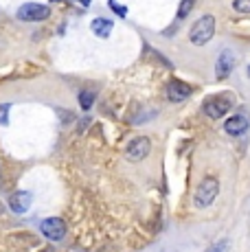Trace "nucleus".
<instances>
[{"mask_svg":"<svg viewBox=\"0 0 250 252\" xmlns=\"http://www.w3.org/2000/svg\"><path fill=\"white\" fill-rule=\"evenodd\" d=\"M213 35H215V18L202 16L200 20L191 27L189 40H191V44H195V46H204Z\"/></svg>","mask_w":250,"mask_h":252,"instance_id":"nucleus-1","label":"nucleus"},{"mask_svg":"<svg viewBox=\"0 0 250 252\" xmlns=\"http://www.w3.org/2000/svg\"><path fill=\"white\" fill-rule=\"evenodd\" d=\"M218 193H219V182H218V178H204V180L200 182V187L195 189V197H193V202H195V206L198 208H206V206H211L215 202V197H218Z\"/></svg>","mask_w":250,"mask_h":252,"instance_id":"nucleus-2","label":"nucleus"},{"mask_svg":"<svg viewBox=\"0 0 250 252\" xmlns=\"http://www.w3.org/2000/svg\"><path fill=\"white\" fill-rule=\"evenodd\" d=\"M230 108H233V96L230 94H218V96H211V99L204 101L202 112L209 116V119H222Z\"/></svg>","mask_w":250,"mask_h":252,"instance_id":"nucleus-3","label":"nucleus"},{"mask_svg":"<svg viewBox=\"0 0 250 252\" xmlns=\"http://www.w3.org/2000/svg\"><path fill=\"white\" fill-rule=\"evenodd\" d=\"M51 16V9L40 2H27L18 9V18L22 22H42Z\"/></svg>","mask_w":250,"mask_h":252,"instance_id":"nucleus-4","label":"nucleus"},{"mask_svg":"<svg viewBox=\"0 0 250 252\" xmlns=\"http://www.w3.org/2000/svg\"><path fill=\"white\" fill-rule=\"evenodd\" d=\"M150 152H152L150 138L138 136V138H134L127 147H125V158H127L129 162H138V160H145V158L150 156Z\"/></svg>","mask_w":250,"mask_h":252,"instance_id":"nucleus-5","label":"nucleus"},{"mask_svg":"<svg viewBox=\"0 0 250 252\" xmlns=\"http://www.w3.org/2000/svg\"><path fill=\"white\" fill-rule=\"evenodd\" d=\"M40 230L46 239L51 241H62L66 237V224L60 220V217H49L40 224Z\"/></svg>","mask_w":250,"mask_h":252,"instance_id":"nucleus-6","label":"nucleus"},{"mask_svg":"<svg viewBox=\"0 0 250 252\" xmlns=\"http://www.w3.org/2000/svg\"><path fill=\"white\" fill-rule=\"evenodd\" d=\"M33 204V195L29 191H16L9 195V208H11L16 215H25Z\"/></svg>","mask_w":250,"mask_h":252,"instance_id":"nucleus-7","label":"nucleus"},{"mask_svg":"<svg viewBox=\"0 0 250 252\" xmlns=\"http://www.w3.org/2000/svg\"><path fill=\"white\" fill-rule=\"evenodd\" d=\"M235 68V53L233 51H222L219 53V57H218V64H215V77H218L219 81L226 79V77L233 72Z\"/></svg>","mask_w":250,"mask_h":252,"instance_id":"nucleus-8","label":"nucleus"},{"mask_svg":"<svg viewBox=\"0 0 250 252\" xmlns=\"http://www.w3.org/2000/svg\"><path fill=\"white\" fill-rule=\"evenodd\" d=\"M248 127H250V116L244 114V112L230 116V119L224 123V129L230 134V136H242Z\"/></svg>","mask_w":250,"mask_h":252,"instance_id":"nucleus-9","label":"nucleus"},{"mask_svg":"<svg viewBox=\"0 0 250 252\" xmlns=\"http://www.w3.org/2000/svg\"><path fill=\"white\" fill-rule=\"evenodd\" d=\"M191 92H193V88H191L189 84H185V81H169V86H167V99L174 101V103H180V101L189 99Z\"/></svg>","mask_w":250,"mask_h":252,"instance_id":"nucleus-10","label":"nucleus"},{"mask_svg":"<svg viewBox=\"0 0 250 252\" xmlns=\"http://www.w3.org/2000/svg\"><path fill=\"white\" fill-rule=\"evenodd\" d=\"M112 27L114 24L110 20H105V18H97V20H93V24H90V29H93V33L97 37H108L112 33Z\"/></svg>","mask_w":250,"mask_h":252,"instance_id":"nucleus-11","label":"nucleus"},{"mask_svg":"<svg viewBox=\"0 0 250 252\" xmlns=\"http://www.w3.org/2000/svg\"><path fill=\"white\" fill-rule=\"evenodd\" d=\"M93 103H94V94L93 92H88V90H81L79 92V105L84 110H90L93 108Z\"/></svg>","mask_w":250,"mask_h":252,"instance_id":"nucleus-12","label":"nucleus"},{"mask_svg":"<svg viewBox=\"0 0 250 252\" xmlns=\"http://www.w3.org/2000/svg\"><path fill=\"white\" fill-rule=\"evenodd\" d=\"M193 7H195V0H182L180 2V7H178V18H187L191 11H193Z\"/></svg>","mask_w":250,"mask_h":252,"instance_id":"nucleus-13","label":"nucleus"},{"mask_svg":"<svg viewBox=\"0 0 250 252\" xmlns=\"http://www.w3.org/2000/svg\"><path fill=\"white\" fill-rule=\"evenodd\" d=\"M233 7H235V11H239V13H250V0H235Z\"/></svg>","mask_w":250,"mask_h":252,"instance_id":"nucleus-14","label":"nucleus"},{"mask_svg":"<svg viewBox=\"0 0 250 252\" xmlns=\"http://www.w3.org/2000/svg\"><path fill=\"white\" fill-rule=\"evenodd\" d=\"M226 250H228V239H219V241H215L206 252H226Z\"/></svg>","mask_w":250,"mask_h":252,"instance_id":"nucleus-15","label":"nucleus"},{"mask_svg":"<svg viewBox=\"0 0 250 252\" xmlns=\"http://www.w3.org/2000/svg\"><path fill=\"white\" fill-rule=\"evenodd\" d=\"M108 4L110 7L114 9V13H117V16H127V7H121V4H117V0H108Z\"/></svg>","mask_w":250,"mask_h":252,"instance_id":"nucleus-16","label":"nucleus"},{"mask_svg":"<svg viewBox=\"0 0 250 252\" xmlns=\"http://www.w3.org/2000/svg\"><path fill=\"white\" fill-rule=\"evenodd\" d=\"M7 114H9V103H4V105H0V123H2V125H7V123H9V119H7Z\"/></svg>","mask_w":250,"mask_h":252,"instance_id":"nucleus-17","label":"nucleus"},{"mask_svg":"<svg viewBox=\"0 0 250 252\" xmlns=\"http://www.w3.org/2000/svg\"><path fill=\"white\" fill-rule=\"evenodd\" d=\"M79 2L84 4V7H88V4H90V0H79Z\"/></svg>","mask_w":250,"mask_h":252,"instance_id":"nucleus-18","label":"nucleus"},{"mask_svg":"<svg viewBox=\"0 0 250 252\" xmlns=\"http://www.w3.org/2000/svg\"><path fill=\"white\" fill-rule=\"evenodd\" d=\"M42 252H53V250H42Z\"/></svg>","mask_w":250,"mask_h":252,"instance_id":"nucleus-19","label":"nucleus"},{"mask_svg":"<svg viewBox=\"0 0 250 252\" xmlns=\"http://www.w3.org/2000/svg\"><path fill=\"white\" fill-rule=\"evenodd\" d=\"M248 77H250V66H248Z\"/></svg>","mask_w":250,"mask_h":252,"instance_id":"nucleus-20","label":"nucleus"}]
</instances>
